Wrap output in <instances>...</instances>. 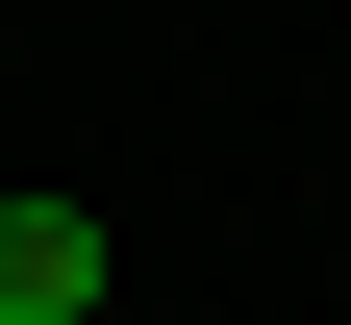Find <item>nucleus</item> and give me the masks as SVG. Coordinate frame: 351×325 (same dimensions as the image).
<instances>
[{"instance_id": "1", "label": "nucleus", "mask_w": 351, "mask_h": 325, "mask_svg": "<svg viewBox=\"0 0 351 325\" xmlns=\"http://www.w3.org/2000/svg\"><path fill=\"white\" fill-rule=\"evenodd\" d=\"M101 275H125V225H101V200H0V325H75Z\"/></svg>"}]
</instances>
